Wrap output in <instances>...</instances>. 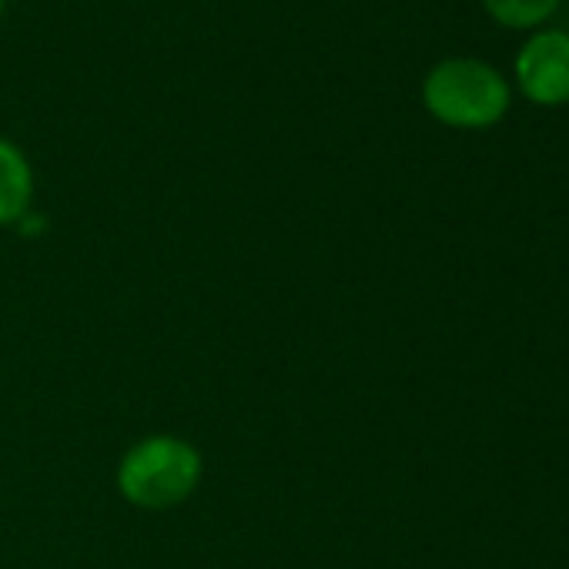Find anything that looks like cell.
I'll list each match as a JSON object with an SVG mask.
<instances>
[{
  "label": "cell",
  "instance_id": "cell-6",
  "mask_svg": "<svg viewBox=\"0 0 569 569\" xmlns=\"http://www.w3.org/2000/svg\"><path fill=\"white\" fill-rule=\"evenodd\" d=\"M14 231H18V234H24V238H41V234L48 231V218H44L38 208H31V211L14 224Z\"/></svg>",
  "mask_w": 569,
  "mask_h": 569
},
{
  "label": "cell",
  "instance_id": "cell-3",
  "mask_svg": "<svg viewBox=\"0 0 569 569\" xmlns=\"http://www.w3.org/2000/svg\"><path fill=\"white\" fill-rule=\"evenodd\" d=\"M516 88L536 108L569 104V31L539 28L516 51Z\"/></svg>",
  "mask_w": 569,
  "mask_h": 569
},
{
  "label": "cell",
  "instance_id": "cell-1",
  "mask_svg": "<svg viewBox=\"0 0 569 569\" xmlns=\"http://www.w3.org/2000/svg\"><path fill=\"white\" fill-rule=\"evenodd\" d=\"M204 479L201 449L174 432H151L128 446L114 466L118 496L141 512L184 506Z\"/></svg>",
  "mask_w": 569,
  "mask_h": 569
},
{
  "label": "cell",
  "instance_id": "cell-2",
  "mask_svg": "<svg viewBox=\"0 0 569 569\" xmlns=\"http://www.w3.org/2000/svg\"><path fill=\"white\" fill-rule=\"evenodd\" d=\"M422 108L452 131L496 128L512 108V88L499 68L479 58H446L422 78Z\"/></svg>",
  "mask_w": 569,
  "mask_h": 569
},
{
  "label": "cell",
  "instance_id": "cell-4",
  "mask_svg": "<svg viewBox=\"0 0 569 569\" xmlns=\"http://www.w3.org/2000/svg\"><path fill=\"white\" fill-rule=\"evenodd\" d=\"M34 208V164L24 148L0 134V228H14Z\"/></svg>",
  "mask_w": 569,
  "mask_h": 569
},
{
  "label": "cell",
  "instance_id": "cell-7",
  "mask_svg": "<svg viewBox=\"0 0 569 569\" xmlns=\"http://www.w3.org/2000/svg\"><path fill=\"white\" fill-rule=\"evenodd\" d=\"M4 8H8V0H0V18H4Z\"/></svg>",
  "mask_w": 569,
  "mask_h": 569
},
{
  "label": "cell",
  "instance_id": "cell-5",
  "mask_svg": "<svg viewBox=\"0 0 569 569\" xmlns=\"http://www.w3.org/2000/svg\"><path fill=\"white\" fill-rule=\"evenodd\" d=\"M562 0H482L486 14L509 31H539L559 11Z\"/></svg>",
  "mask_w": 569,
  "mask_h": 569
}]
</instances>
